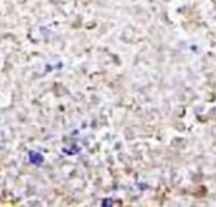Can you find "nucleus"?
Masks as SVG:
<instances>
[{
  "instance_id": "nucleus-1",
  "label": "nucleus",
  "mask_w": 216,
  "mask_h": 207,
  "mask_svg": "<svg viewBox=\"0 0 216 207\" xmlns=\"http://www.w3.org/2000/svg\"><path fill=\"white\" fill-rule=\"evenodd\" d=\"M30 161L34 163V164H40V163L43 161V157H42L40 154H37V152H31V154H30Z\"/></svg>"
}]
</instances>
